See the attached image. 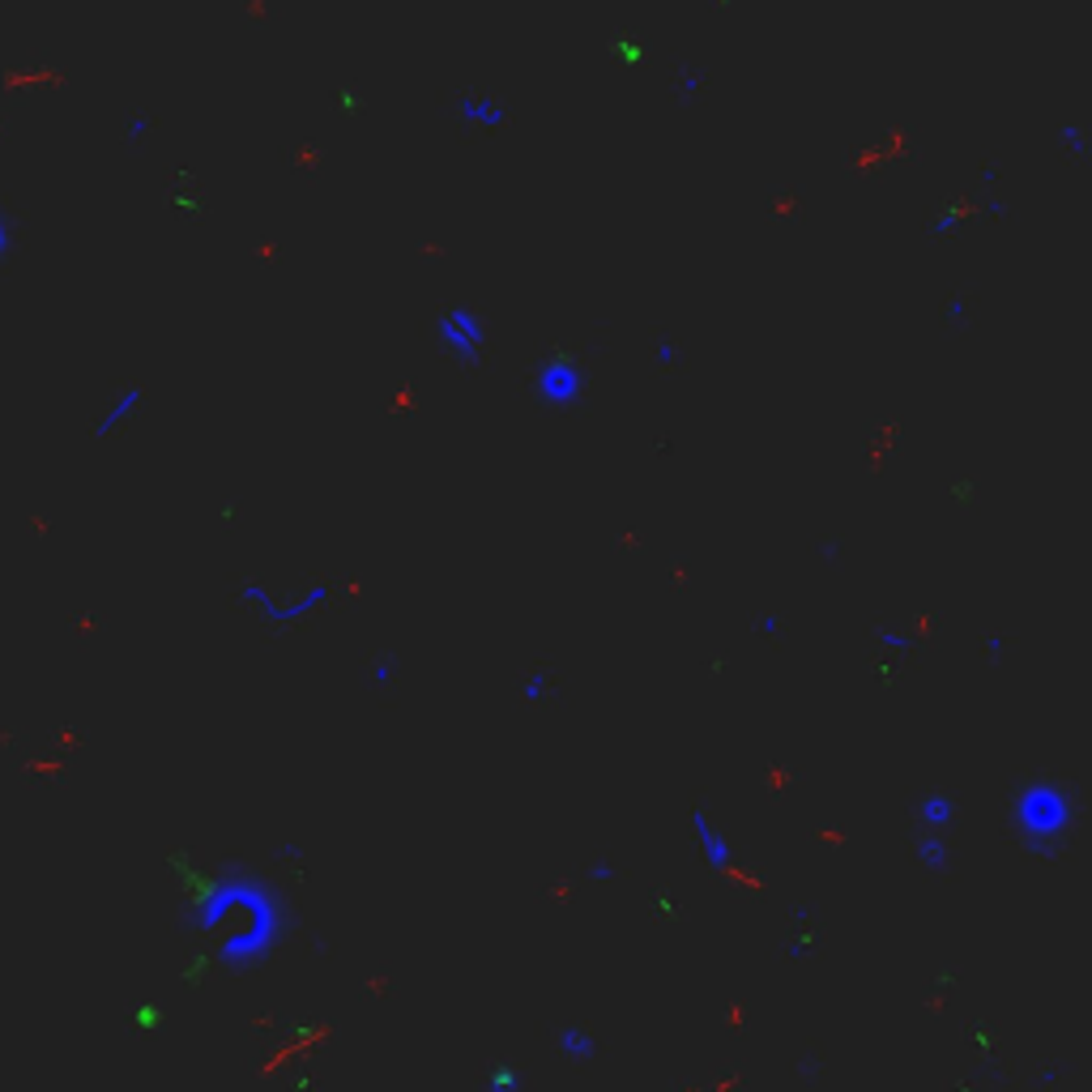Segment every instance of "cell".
Segmentation results:
<instances>
[{
	"instance_id": "6da1fadb",
	"label": "cell",
	"mask_w": 1092,
	"mask_h": 1092,
	"mask_svg": "<svg viewBox=\"0 0 1092 1092\" xmlns=\"http://www.w3.org/2000/svg\"><path fill=\"white\" fill-rule=\"evenodd\" d=\"M342 593H346L342 581H307V585H295V589H282V585H270L261 577H247V581L235 585V602H240L270 637H282V632L307 623L312 614L329 611Z\"/></svg>"
},
{
	"instance_id": "7a4b0ae2",
	"label": "cell",
	"mask_w": 1092,
	"mask_h": 1092,
	"mask_svg": "<svg viewBox=\"0 0 1092 1092\" xmlns=\"http://www.w3.org/2000/svg\"><path fill=\"white\" fill-rule=\"evenodd\" d=\"M1011 816H1016L1020 837H1025L1032 849L1050 853L1067 841L1071 819H1076V802H1071V793L1062 786H1054V781H1028V786L1016 793V802H1011Z\"/></svg>"
},
{
	"instance_id": "3957f363",
	"label": "cell",
	"mask_w": 1092,
	"mask_h": 1092,
	"mask_svg": "<svg viewBox=\"0 0 1092 1092\" xmlns=\"http://www.w3.org/2000/svg\"><path fill=\"white\" fill-rule=\"evenodd\" d=\"M691 845H696V853L704 862H709L717 875H730L739 862H734V845L726 841V832L713 823V816L704 807H696L691 811Z\"/></svg>"
},
{
	"instance_id": "277c9868",
	"label": "cell",
	"mask_w": 1092,
	"mask_h": 1092,
	"mask_svg": "<svg viewBox=\"0 0 1092 1092\" xmlns=\"http://www.w3.org/2000/svg\"><path fill=\"white\" fill-rule=\"evenodd\" d=\"M142 405H145V389L142 384H128V389H120L112 397V402L103 405V414L94 419V440H107V435H116L120 427H128L142 414Z\"/></svg>"
},
{
	"instance_id": "5b68a950",
	"label": "cell",
	"mask_w": 1092,
	"mask_h": 1092,
	"mask_svg": "<svg viewBox=\"0 0 1092 1092\" xmlns=\"http://www.w3.org/2000/svg\"><path fill=\"white\" fill-rule=\"evenodd\" d=\"M218 973V960H214V948H205V943H196L193 951L180 960V986L184 990H205L214 981Z\"/></svg>"
},
{
	"instance_id": "8992f818",
	"label": "cell",
	"mask_w": 1092,
	"mask_h": 1092,
	"mask_svg": "<svg viewBox=\"0 0 1092 1092\" xmlns=\"http://www.w3.org/2000/svg\"><path fill=\"white\" fill-rule=\"evenodd\" d=\"M951 819H956V807L948 793H926L918 802V832H948Z\"/></svg>"
},
{
	"instance_id": "52a82bcc",
	"label": "cell",
	"mask_w": 1092,
	"mask_h": 1092,
	"mask_svg": "<svg viewBox=\"0 0 1092 1092\" xmlns=\"http://www.w3.org/2000/svg\"><path fill=\"white\" fill-rule=\"evenodd\" d=\"M555 1050H559L563 1058H577V1062H589L593 1054H598V1037H593L589 1028L581 1025H568L555 1032Z\"/></svg>"
},
{
	"instance_id": "ba28073f",
	"label": "cell",
	"mask_w": 1092,
	"mask_h": 1092,
	"mask_svg": "<svg viewBox=\"0 0 1092 1092\" xmlns=\"http://www.w3.org/2000/svg\"><path fill=\"white\" fill-rule=\"evenodd\" d=\"M913 853L926 871H948V832H918Z\"/></svg>"
},
{
	"instance_id": "9c48e42d",
	"label": "cell",
	"mask_w": 1092,
	"mask_h": 1092,
	"mask_svg": "<svg viewBox=\"0 0 1092 1092\" xmlns=\"http://www.w3.org/2000/svg\"><path fill=\"white\" fill-rule=\"evenodd\" d=\"M163 1007H158L154 999H137L133 1007H128V1028L133 1032H158L163 1028Z\"/></svg>"
},
{
	"instance_id": "30bf717a",
	"label": "cell",
	"mask_w": 1092,
	"mask_h": 1092,
	"mask_svg": "<svg viewBox=\"0 0 1092 1092\" xmlns=\"http://www.w3.org/2000/svg\"><path fill=\"white\" fill-rule=\"evenodd\" d=\"M521 1088H525V1079L512 1062H495V1067L482 1076V1092H521Z\"/></svg>"
},
{
	"instance_id": "8fae6325",
	"label": "cell",
	"mask_w": 1092,
	"mask_h": 1092,
	"mask_svg": "<svg viewBox=\"0 0 1092 1092\" xmlns=\"http://www.w3.org/2000/svg\"><path fill=\"white\" fill-rule=\"evenodd\" d=\"M397 666H402V658H397L393 649H380L372 662H367V683H372V688H389L397 679Z\"/></svg>"
},
{
	"instance_id": "7c38bea8",
	"label": "cell",
	"mask_w": 1092,
	"mask_h": 1092,
	"mask_svg": "<svg viewBox=\"0 0 1092 1092\" xmlns=\"http://www.w3.org/2000/svg\"><path fill=\"white\" fill-rule=\"evenodd\" d=\"M521 700L525 704H546V700H551V674H546L542 666H533L521 679Z\"/></svg>"
},
{
	"instance_id": "4fadbf2b",
	"label": "cell",
	"mask_w": 1092,
	"mask_h": 1092,
	"mask_svg": "<svg viewBox=\"0 0 1092 1092\" xmlns=\"http://www.w3.org/2000/svg\"><path fill=\"white\" fill-rule=\"evenodd\" d=\"M273 862H277V867H303V862H307V849L299 845V841H282V845L273 849Z\"/></svg>"
},
{
	"instance_id": "5bb4252c",
	"label": "cell",
	"mask_w": 1092,
	"mask_h": 1092,
	"mask_svg": "<svg viewBox=\"0 0 1092 1092\" xmlns=\"http://www.w3.org/2000/svg\"><path fill=\"white\" fill-rule=\"evenodd\" d=\"M879 649L883 653H909L913 649V637H905V632H897V628H879Z\"/></svg>"
},
{
	"instance_id": "9a60e30c",
	"label": "cell",
	"mask_w": 1092,
	"mask_h": 1092,
	"mask_svg": "<svg viewBox=\"0 0 1092 1092\" xmlns=\"http://www.w3.org/2000/svg\"><path fill=\"white\" fill-rule=\"evenodd\" d=\"M145 133H150V120H145V116H137V120H128V128H124V142L137 145V142H145Z\"/></svg>"
},
{
	"instance_id": "2e32d148",
	"label": "cell",
	"mask_w": 1092,
	"mask_h": 1092,
	"mask_svg": "<svg viewBox=\"0 0 1092 1092\" xmlns=\"http://www.w3.org/2000/svg\"><path fill=\"white\" fill-rule=\"evenodd\" d=\"M9 247H13V222H9V214H0V261L9 256Z\"/></svg>"
},
{
	"instance_id": "e0dca14e",
	"label": "cell",
	"mask_w": 1092,
	"mask_h": 1092,
	"mask_svg": "<svg viewBox=\"0 0 1092 1092\" xmlns=\"http://www.w3.org/2000/svg\"><path fill=\"white\" fill-rule=\"evenodd\" d=\"M218 521H222L226 530H231V525L240 521V504H222V508H218Z\"/></svg>"
},
{
	"instance_id": "ac0fdd59",
	"label": "cell",
	"mask_w": 1092,
	"mask_h": 1092,
	"mask_svg": "<svg viewBox=\"0 0 1092 1092\" xmlns=\"http://www.w3.org/2000/svg\"><path fill=\"white\" fill-rule=\"evenodd\" d=\"M777 628H781V619H777V614H764V619L756 623V632H760V637H777Z\"/></svg>"
},
{
	"instance_id": "d6986e66",
	"label": "cell",
	"mask_w": 1092,
	"mask_h": 1092,
	"mask_svg": "<svg viewBox=\"0 0 1092 1092\" xmlns=\"http://www.w3.org/2000/svg\"><path fill=\"white\" fill-rule=\"evenodd\" d=\"M589 879H611V862H593V867H589Z\"/></svg>"
},
{
	"instance_id": "ffe728a7",
	"label": "cell",
	"mask_w": 1092,
	"mask_h": 1092,
	"mask_svg": "<svg viewBox=\"0 0 1092 1092\" xmlns=\"http://www.w3.org/2000/svg\"><path fill=\"white\" fill-rule=\"evenodd\" d=\"M986 649H990V658H1002V649H1007V640H1002V637H990V640H986Z\"/></svg>"
}]
</instances>
